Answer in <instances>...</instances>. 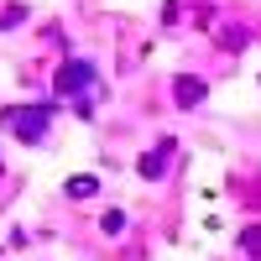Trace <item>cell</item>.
<instances>
[{"mask_svg":"<svg viewBox=\"0 0 261 261\" xmlns=\"http://www.w3.org/2000/svg\"><path fill=\"white\" fill-rule=\"evenodd\" d=\"M89 84H94L89 63H63V68H58V94H84Z\"/></svg>","mask_w":261,"mask_h":261,"instance_id":"2","label":"cell"},{"mask_svg":"<svg viewBox=\"0 0 261 261\" xmlns=\"http://www.w3.org/2000/svg\"><path fill=\"white\" fill-rule=\"evenodd\" d=\"M47 115L53 110H42V105H21V110H6V125L16 130L21 141H42V136H47Z\"/></svg>","mask_w":261,"mask_h":261,"instance_id":"1","label":"cell"},{"mask_svg":"<svg viewBox=\"0 0 261 261\" xmlns=\"http://www.w3.org/2000/svg\"><path fill=\"white\" fill-rule=\"evenodd\" d=\"M167 151H172V141H162V146H157V157H141V172H146V178H157V172L167 167Z\"/></svg>","mask_w":261,"mask_h":261,"instance_id":"3","label":"cell"},{"mask_svg":"<svg viewBox=\"0 0 261 261\" xmlns=\"http://www.w3.org/2000/svg\"><path fill=\"white\" fill-rule=\"evenodd\" d=\"M68 193H73V199H89V193H94V178H73Z\"/></svg>","mask_w":261,"mask_h":261,"instance_id":"4","label":"cell"}]
</instances>
